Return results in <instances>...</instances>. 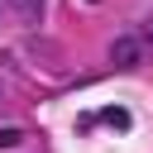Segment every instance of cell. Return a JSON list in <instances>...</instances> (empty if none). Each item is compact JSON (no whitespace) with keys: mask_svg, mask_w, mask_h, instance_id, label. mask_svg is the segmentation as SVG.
<instances>
[{"mask_svg":"<svg viewBox=\"0 0 153 153\" xmlns=\"http://www.w3.org/2000/svg\"><path fill=\"white\" fill-rule=\"evenodd\" d=\"M139 57H143V48H139V38H134V33H120V38L110 43V67H120V72H124V67H134Z\"/></svg>","mask_w":153,"mask_h":153,"instance_id":"obj_1","label":"cell"},{"mask_svg":"<svg viewBox=\"0 0 153 153\" xmlns=\"http://www.w3.org/2000/svg\"><path fill=\"white\" fill-rule=\"evenodd\" d=\"M100 120H105L110 129H129V110H124V105H110V110H100Z\"/></svg>","mask_w":153,"mask_h":153,"instance_id":"obj_2","label":"cell"},{"mask_svg":"<svg viewBox=\"0 0 153 153\" xmlns=\"http://www.w3.org/2000/svg\"><path fill=\"white\" fill-rule=\"evenodd\" d=\"M10 10H19V14H38V0H5Z\"/></svg>","mask_w":153,"mask_h":153,"instance_id":"obj_3","label":"cell"},{"mask_svg":"<svg viewBox=\"0 0 153 153\" xmlns=\"http://www.w3.org/2000/svg\"><path fill=\"white\" fill-rule=\"evenodd\" d=\"M19 139H24V134H19V129H0V148H14V143H19Z\"/></svg>","mask_w":153,"mask_h":153,"instance_id":"obj_4","label":"cell"},{"mask_svg":"<svg viewBox=\"0 0 153 153\" xmlns=\"http://www.w3.org/2000/svg\"><path fill=\"white\" fill-rule=\"evenodd\" d=\"M134 38H139V48H153V19H148V24H143V29L134 33Z\"/></svg>","mask_w":153,"mask_h":153,"instance_id":"obj_5","label":"cell"}]
</instances>
